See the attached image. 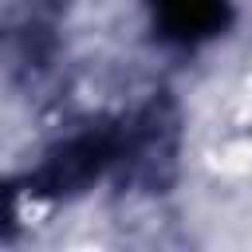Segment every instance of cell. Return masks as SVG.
Returning <instances> with one entry per match:
<instances>
[{"label":"cell","mask_w":252,"mask_h":252,"mask_svg":"<svg viewBox=\"0 0 252 252\" xmlns=\"http://www.w3.org/2000/svg\"><path fill=\"white\" fill-rule=\"evenodd\" d=\"M154 20L165 39L197 43L228 24V0H150Z\"/></svg>","instance_id":"1"}]
</instances>
